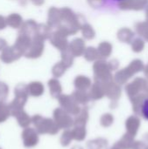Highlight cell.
Here are the masks:
<instances>
[{"label": "cell", "mask_w": 148, "mask_h": 149, "mask_svg": "<svg viewBox=\"0 0 148 149\" xmlns=\"http://www.w3.org/2000/svg\"><path fill=\"white\" fill-rule=\"evenodd\" d=\"M124 1L125 0H101L102 7L109 10H113L115 8H118L119 5Z\"/></svg>", "instance_id": "cell-1"}, {"label": "cell", "mask_w": 148, "mask_h": 149, "mask_svg": "<svg viewBox=\"0 0 148 149\" xmlns=\"http://www.w3.org/2000/svg\"><path fill=\"white\" fill-rule=\"evenodd\" d=\"M141 114L143 118L148 121V97L144 99L142 103H141V107H140Z\"/></svg>", "instance_id": "cell-2"}]
</instances>
